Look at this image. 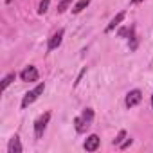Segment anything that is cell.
Returning a JSON list of instances; mask_svg holds the SVG:
<instances>
[{
    "instance_id": "4",
    "label": "cell",
    "mask_w": 153,
    "mask_h": 153,
    "mask_svg": "<svg viewBox=\"0 0 153 153\" xmlns=\"http://www.w3.org/2000/svg\"><path fill=\"white\" fill-rule=\"evenodd\" d=\"M140 99H142L140 90H131V92H128V96H126V106H128V108H131V106L139 105V103H140Z\"/></svg>"
},
{
    "instance_id": "12",
    "label": "cell",
    "mask_w": 153,
    "mask_h": 153,
    "mask_svg": "<svg viewBox=\"0 0 153 153\" xmlns=\"http://www.w3.org/2000/svg\"><path fill=\"white\" fill-rule=\"evenodd\" d=\"M15 79V74H7L6 78H4V81H2V90H6L9 85H11V81Z\"/></svg>"
},
{
    "instance_id": "5",
    "label": "cell",
    "mask_w": 153,
    "mask_h": 153,
    "mask_svg": "<svg viewBox=\"0 0 153 153\" xmlns=\"http://www.w3.org/2000/svg\"><path fill=\"white\" fill-rule=\"evenodd\" d=\"M61 40H63V31L59 29V31H58V33H54V34H52V38L49 40V51L58 49V47L61 45Z\"/></svg>"
},
{
    "instance_id": "15",
    "label": "cell",
    "mask_w": 153,
    "mask_h": 153,
    "mask_svg": "<svg viewBox=\"0 0 153 153\" xmlns=\"http://www.w3.org/2000/svg\"><path fill=\"white\" fill-rule=\"evenodd\" d=\"M70 4H72V0H61V4L58 6V13H63V11H65Z\"/></svg>"
},
{
    "instance_id": "13",
    "label": "cell",
    "mask_w": 153,
    "mask_h": 153,
    "mask_svg": "<svg viewBox=\"0 0 153 153\" xmlns=\"http://www.w3.org/2000/svg\"><path fill=\"white\" fill-rule=\"evenodd\" d=\"M49 4H51V0H42V2H40V7H38V13H40V15H43V13L47 11Z\"/></svg>"
},
{
    "instance_id": "11",
    "label": "cell",
    "mask_w": 153,
    "mask_h": 153,
    "mask_svg": "<svg viewBox=\"0 0 153 153\" xmlns=\"http://www.w3.org/2000/svg\"><path fill=\"white\" fill-rule=\"evenodd\" d=\"M81 117H83V119H85L87 123H90V121H92V117H94V110H92V108H85V110H83V115H81Z\"/></svg>"
},
{
    "instance_id": "2",
    "label": "cell",
    "mask_w": 153,
    "mask_h": 153,
    "mask_svg": "<svg viewBox=\"0 0 153 153\" xmlns=\"http://www.w3.org/2000/svg\"><path fill=\"white\" fill-rule=\"evenodd\" d=\"M49 119H51V114H49V112H47V114H43V115H40V117L36 119V123H34V133H36V139H40V137L43 135V131H45V126H47Z\"/></svg>"
},
{
    "instance_id": "16",
    "label": "cell",
    "mask_w": 153,
    "mask_h": 153,
    "mask_svg": "<svg viewBox=\"0 0 153 153\" xmlns=\"http://www.w3.org/2000/svg\"><path fill=\"white\" fill-rule=\"evenodd\" d=\"M130 144H131V139H128V140H124V142H123V144H121V148H123V149H124V148H128V146H130Z\"/></svg>"
},
{
    "instance_id": "19",
    "label": "cell",
    "mask_w": 153,
    "mask_h": 153,
    "mask_svg": "<svg viewBox=\"0 0 153 153\" xmlns=\"http://www.w3.org/2000/svg\"><path fill=\"white\" fill-rule=\"evenodd\" d=\"M151 106H153V96H151Z\"/></svg>"
},
{
    "instance_id": "8",
    "label": "cell",
    "mask_w": 153,
    "mask_h": 153,
    "mask_svg": "<svg viewBox=\"0 0 153 153\" xmlns=\"http://www.w3.org/2000/svg\"><path fill=\"white\" fill-rule=\"evenodd\" d=\"M124 16H126V15H124V11H121V13H117V15H115V18H114V20H112V22L108 24V27H106V33H110V31H114V29H115V27H117V25H119V24H121L123 20H124Z\"/></svg>"
},
{
    "instance_id": "7",
    "label": "cell",
    "mask_w": 153,
    "mask_h": 153,
    "mask_svg": "<svg viewBox=\"0 0 153 153\" xmlns=\"http://www.w3.org/2000/svg\"><path fill=\"white\" fill-rule=\"evenodd\" d=\"M9 153H22V144H20V139L15 135L11 140H9V148H7Z\"/></svg>"
},
{
    "instance_id": "9",
    "label": "cell",
    "mask_w": 153,
    "mask_h": 153,
    "mask_svg": "<svg viewBox=\"0 0 153 153\" xmlns=\"http://www.w3.org/2000/svg\"><path fill=\"white\" fill-rule=\"evenodd\" d=\"M74 124H76V131H79V133H83L85 130H87V126L90 124V123H87L83 117H76L74 119Z\"/></svg>"
},
{
    "instance_id": "3",
    "label": "cell",
    "mask_w": 153,
    "mask_h": 153,
    "mask_svg": "<svg viewBox=\"0 0 153 153\" xmlns=\"http://www.w3.org/2000/svg\"><path fill=\"white\" fill-rule=\"evenodd\" d=\"M20 78H22V81H36L38 79V70H36V67H33V65L25 67L22 70V74H20Z\"/></svg>"
},
{
    "instance_id": "18",
    "label": "cell",
    "mask_w": 153,
    "mask_h": 153,
    "mask_svg": "<svg viewBox=\"0 0 153 153\" xmlns=\"http://www.w3.org/2000/svg\"><path fill=\"white\" fill-rule=\"evenodd\" d=\"M139 2H142V0H131V4H139Z\"/></svg>"
},
{
    "instance_id": "1",
    "label": "cell",
    "mask_w": 153,
    "mask_h": 153,
    "mask_svg": "<svg viewBox=\"0 0 153 153\" xmlns=\"http://www.w3.org/2000/svg\"><path fill=\"white\" fill-rule=\"evenodd\" d=\"M43 90H45V85L40 83L36 88H33L31 92H27V94L24 96V99H22V108H27L29 105H33V103L40 97V94H43Z\"/></svg>"
},
{
    "instance_id": "14",
    "label": "cell",
    "mask_w": 153,
    "mask_h": 153,
    "mask_svg": "<svg viewBox=\"0 0 153 153\" xmlns=\"http://www.w3.org/2000/svg\"><path fill=\"white\" fill-rule=\"evenodd\" d=\"M124 137H126V131H124V130H121V131H119V135H117V139H114V144H115V146H121Z\"/></svg>"
},
{
    "instance_id": "6",
    "label": "cell",
    "mask_w": 153,
    "mask_h": 153,
    "mask_svg": "<svg viewBox=\"0 0 153 153\" xmlns=\"http://www.w3.org/2000/svg\"><path fill=\"white\" fill-rule=\"evenodd\" d=\"M99 148V137L97 135H90L87 140H85V149L87 151H96Z\"/></svg>"
},
{
    "instance_id": "10",
    "label": "cell",
    "mask_w": 153,
    "mask_h": 153,
    "mask_svg": "<svg viewBox=\"0 0 153 153\" xmlns=\"http://www.w3.org/2000/svg\"><path fill=\"white\" fill-rule=\"evenodd\" d=\"M88 4H90V0H79V2L74 6L72 13H76V15H78V13H81V11H83V9H85V7L88 6Z\"/></svg>"
},
{
    "instance_id": "17",
    "label": "cell",
    "mask_w": 153,
    "mask_h": 153,
    "mask_svg": "<svg viewBox=\"0 0 153 153\" xmlns=\"http://www.w3.org/2000/svg\"><path fill=\"white\" fill-rule=\"evenodd\" d=\"M124 34H128V29H126V27H124V29H121V31H119V36H124Z\"/></svg>"
}]
</instances>
